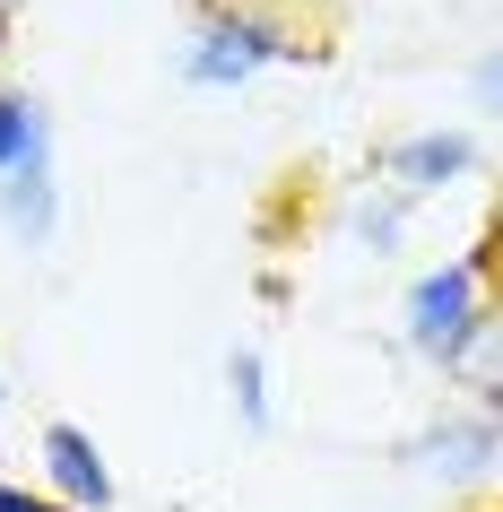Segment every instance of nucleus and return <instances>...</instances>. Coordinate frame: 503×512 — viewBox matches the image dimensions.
Segmentation results:
<instances>
[{
    "instance_id": "1",
    "label": "nucleus",
    "mask_w": 503,
    "mask_h": 512,
    "mask_svg": "<svg viewBox=\"0 0 503 512\" xmlns=\"http://www.w3.org/2000/svg\"><path fill=\"white\" fill-rule=\"evenodd\" d=\"M495 235H477L460 261H443V270H425L417 287H408V304H399V339H408V356L417 365H434V374H469L477 356L503 339V313H495Z\"/></svg>"
},
{
    "instance_id": "2",
    "label": "nucleus",
    "mask_w": 503,
    "mask_h": 512,
    "mask_svg": "<svg viewBox=\"0 0 503 512\" xmlns=\"http://www.w3.org/2000/svg\"><path fill=\"white\" fill-rule=\"evenodd\" d=\"M313 53L321 44L295 27L278 0H200L191 27H183L174 70H183V87L235 96V87H252L261 70H287V61H313Z\"/></svg>"
},
{
    "instance_id": "3",
    "label": "nucleus",
    "mask_w": 503,
    "mask_h": 512,
    "mask_svg": "<svg viewBox=\"0 0 503 512\" xmlns=\"http://www.w3.org/2000/svg\"><path fill=\"white\" fill-rule=\"evenodd\" d=\"M399 460L417 469L425 486H443V495H495V460H503V434L495 417H434V426H417L408 443H399Z\"/></svg>"
},
{
    "instance_id": "4",
    "label": "nucleus",
    "mask_w": 503,
    "mask_h": 512,
    "mask_svg": "<svg viewBox=\"0 0 503 512\" xmlns=\"http://www.w3.org/2000/svg\"><path fill=\"white\" fill-rule=\"evenodd\" d=\"M477 165H486V139L477 131H417V139H391V148L373 157V174H382L399 200H434V191L469 183Z\"/></svg>"
},
{
    "instance_id": "5",
    "label": "nucleus",
    "mask_w": 503,
    "mask_h": 512,
    "mask_svg": "<svg viewBox=\"0 0 503 512\" xmlns=\"http://www.w3.org/2000/svg\"><path fill=\"white\" fill-rule=\"evenodd\" d=\"M35 460H44V495L53 504H70V512H113V460H105V443L87 426H70V417H53V426L35 434Z\"/></svg>"
},
{
    "instance_id": "6",
    "label": "nucleus",
    "mask_w": 503,
    "mask_h": 512,
    "mask_svg": "<svg viewBox=\"0 0 503 512\" xmlns=\"http://www.w3.org/2000/svg\"><path fill=\"white\" fill-rule=\"evenodd\" d=\"M0 226H9V243H27V252H44L61 235V157H35V165H9L0 174Z\"/></svg>"
},
{
    "instance_id": "7",
    "label": "nucleus",
    "mask_w": 503,
    "mask_h": 512,
    "mask_svg": "<svg viewBox=\"0 0 503 512\" xmlns=\"http://www.w3.org/2000/svg\"><path fill=\"white\" fill-rule=\"evenodd\" d=\"M35 157H61L53 105L27 96V87H0V174H9V165H35Z\"/></svg>"
},
{
    "instance_id": "8",
    "label": "nucleus",
    "mask_w": 503,
    "mask_h": 512,
    "mask_svg": "<svg viewBox=\"0 0 503 512\" xmlns=\"http://www.w3.org/2000/svg\"><path fill=\"white\" fill-rule=\"evenodd\" d=\"M408 217H417V200H399L391 183H373V191H356V209H347V235H356L373 261H382V252H399V243H408Z\"/></svg>"
},
{
    "instance_id": "9",
    "label": "nucleus",
    "mask_w": 503,
    "mask_h": 512,
    "mask_svg": "<svg viewBox=\"0 0 503 512\" xmlns=\"http://www.w3.org/2000/svg\"><path fill=\"white\" fill-rule=\"evenodd\" d=\"M226 391H235V426L243 434H269V365H261V348H235L226 356Z\"/></svg>"
},
{
    "instance_id": "10",
    "label": "nucleus",
    "mask_w": 503,
    "mask_h": 512,
    "mask_svg": "<svg viewBox=\"0 0 503 512\" xmlns=\"http://www.w3.org/2000/svg\"><path fill=\"white\" fill-rule=\"evenodd\" d=\"M0 512H70V504H53L44 486H18V478H0Z\"/></svg>"
},
{
    "instance_id": "11",
    "label": "nucleus",
    "mask_w": 503,
    "mask_h": 512,
    "mask_svg": "<svg viewBox=\"0 0 503 512\" xmlns=\"http://www.w3.org/2000/svg\"><path fill=\"white\" fill-rule=\"evenodd\" d=\"M9 18H18V0H0V53H9Z\"/></svg>"
}]
</instances>
